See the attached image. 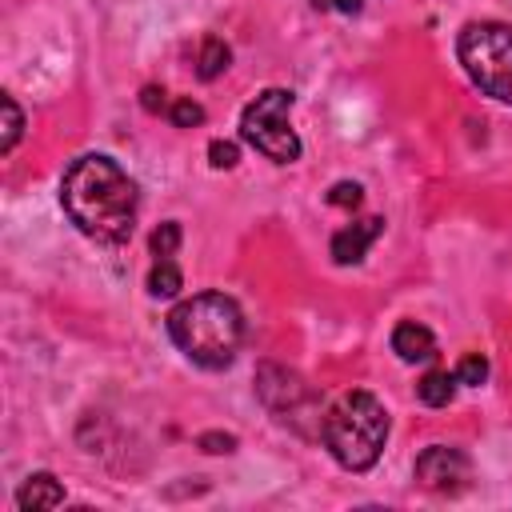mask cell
I'll use <instances>...</instances> for the list:
<instances>
[{
  "label": "cell",
  "mask_w": 512,
  "mask_h": 512,
  "mask_svg": "<svg viewBox=\"0 0 512 512\" xmlns=\"http://www.w3.org/2000/svg\"><path fill=\"white\" fill-rule=\"evenodd\" d=\"M60 204H64L68 220L100 244H124L132 236L136 184L128 180V172L116 160H108L100 152L72 160V168L60 180Z\"/></svg>",
  "instance_id": "cell-1"
},
{
  "label": "cell",
  "mask_w": 512,
  "mask_h": 512,
  "mask_svg": "<svg viewBox=\"0 0 512 512\" xmlns=\"http://www.w3.org/2000/svg\"><path fill=\"white\" fill-rule=\"evenodd\" d=\"M168 336L200 368H228L244 344V312L224 292H200L168 312Z\"/></svg>",
  "instance_id": "cell-2"
},
{
  "label": "cell",
  "mask_w": 512,
  "mask_h": 512,
  "mask_svg": "<svg viewBox=\"0 0 512 512\" xmlns=\"http://www.w3.org/2000/svg\"><path fill=\"white\" fill-rule=\"evenodd\" d=\"M324 448L336 456V464L364 472L380 460L384 440H388V412L372 392H344L328 412H324Z\"/></svg>",
  "instance_id": "cell-3"
},
{
  "label": "cell",
  "mask_w": 512,
  "mask_h": 512,
  "mask_svg": "<svg viewBox=\"0 0 512 512\" xmlns=\"http://www.w3.org/2000/svg\"><path fill=\"white\" fill-rule=\"evenodd\" d=\"M456 56L480 92H488L500 104H512V24H468L456 40Z\"/></svg>",
  "instance_id": "cell-4"
},
{
  "label": "cell",
  "mask_w": 512,
  "mask_h": 512,
  "mask_svg": "<svg viewBox=\"0 0 512 512\" xmlns=\"http://www.w3.org/2000/svg\"><path fill=\"white\" fill-rule=\"evenodd\" d=\"M288 112H292V92L288 88H264L240 116V136L264 152L268 160L276 164H292L300 160V136L292 132L288 124Z\"/></svg>",
  "instance_id": "cell-5"
},
{
  "label": "cell",
  "mask_w": 512,
  "mask_h": 512,
  "mask_svg": "<svg viewBox=\"0 0 512 512\" xmlns=\"http://www.w3.org/2000/svg\"><path fill=\"white\" fill-rule=\"evenodd\" d=\"M256 392L264 400V408L280 420V424H292L300 436H312L324 428V416H320V400L316 392L288 368L280 364H260L256 372Z\"/></svg>",
  "instance_id": "cell-6"
},
{
  "label": "cell",
  "mask_w": 512,
  "mask_h": 512,
  "mask_svg": "<svg viewBox=\"0 0 512 512\" xmlns=\"http://www.w3.org/2000/svg\"><path fill=\"white\" fill-rule=\"evenodd\" d=\"M416 480L432 492H460L468 480V456L448 444H432L416 456Z\"/></svg>",
  "instance_id": "cell-7"
},
{
  "label": "cell",
  "mask_w": 512,
  "mask_h": 512,
  "mask_svg": "<svg viewBox=\"0 0 512 512\" xmlns=\"http://www.w3.org/2000/svg\"><path fill=\"white\" fill-rule=\"evenodd\" d=\"M380 232H384V220H380V216L344 224V228L332 236V260H336V264H360L364 252L372 248V240H376Z\"/></svg>",
  "instance_id": "cell-8"
},
{
  "label": "cell",
  "mask_w": 512,
  "mask_h": 512,
  "mask_svg": "<svg viewBox=\"0 0 512 512\" xmlns=\"http://www.w3.org/2000/svg\"><path fill=\"white\" fill-rule=\"evenodd\" d=\"M392 352H396L404 364L432 360V356H436V336H432V328H424V324H416V320H404V324H396V332H392Z\"/></svg>",
  "instance_id": "cell-9"
},
{
  "label": "cell",
  "mask_w": 512,
  "mask_h": 512,
  "mask_svg": "<svg viewBox=\"0 0 512 512\" xmlns=\"http://www.w3.org/2000/svg\"><path fill=\"white\" fill-rule=\"evenodd\" d=\"M16 504H20V508H56V504H64V488H60L56 476L36 472V476H28L24 488L16 492Z\"/></svg>",
  "instance_id": "cell-10"
},
{
  "label": "cell",
  "mask_w": 512,
  "mask_h": 512,
  "mask_svg": "<svg viewBox=\"0 0 512 512\" xmlns=\"http://www.w3.org/2000/svg\"><path fill=\"white\" fill-rule=\"evenodd\" d=\"M228 60H232L228 44H224L220 36H204V40H200V52H196V76H200V80H216V76L228 68Z\"/></svg>",
  "instance_id": "cell-11"
},
{
  "label": "cell",
  "mask_w": 512,
  "mask_h": 512,
  "mask_svg": "<svg viewBox=\"0 0 512 512\" xmlns=\"http://www.w3.org/2000/svg\"><path fill=\"white\" fill-rule=\"evenodd\" d=\"M416 392H420V400H424V404L444 408V404H452V396H456V376H448V372L432 368V372L416 384Z\"/></svg>",
  "instance_id": "cell-12"
},
{
  "label": "cell",
  "mask_w": 512,
  "mask_h": 512,
  "mask_svg": "<svg viewBox=\"0 0 512 512\" xmlns=\"http://www.w3.org/2000/svg\"><path fill=\"white\" fill-rule=\"evenodd\" d=\"M180 284H184V276H180V268L172 264V256L152 264V272H148V292H152V296H176Z\"/></svg>",
  "instance_id": "cell-13"
},
{
  "label": "cell",
  "mask_w": 512,
  "mask_h": 512,
  "mask_svg": "<svg viewBox=\"0 0 512 512\" xmlns=\"http://www.w3.org/2000/svg\"><path fill=\"white\" fill-rule=\"evenodd\" d=\"M0 108H4V136H0V152H12V148H16V140H20V132H24V116H20V108H16V100H12V96H0Z\"/></svg>",
  "instance_id": "cell-14"
},
{
  "label": "cell",
  "mask_w": 512,
  "mask_h": 512,
  "mask_svg": "<svg viewBox=\"0 0 512 512\" xmlns=\"http://www.w3.org/2000/svg\"><path fill=\"white\" fill-rule=\"evenodd\" d=\"M456 384H484L488 380V360L480 356V352H468V356H460V364H456Z\"/></svg>",
  "instance_id": "cell-15"
},
{
  "label": "cell",
  "mask_w": 512,
  "mask_h": 512,
  "mask_svg": "<svg viewBox=\"0 0 512 512\" xmlns=\"http://www.w3.org/2000/svg\"><path fill=\"white\" fill-rule=\"evenodd\" d=\"M168 120H172L176 128H196V124L204 120V108H200L192 96H180V100L168 104Z\"/></svg>",
  "instance_id": "cell-16"
},
{
  "label": "cell",
  "mask_w": 512,
  "mask_h": 512,
  "mask_svg": "<svg viewBox=\"0 0 512 512\" xmlns=\"http://www.w3.org/2000/svg\"><path fill=\"white\" fill-rule=\"evenodd\" d=\"M176 244H180V224H176V220H168V224H160V228L152 232V252H156V260H168V256L176 252Z\"/></svg>",
  "instance_id": "cell-17"
},
{
  "label": "cell",
  "mask_w": 512,
  "mask_h": 512,
  "mask_svg": "<svg viewBox=\"0 0 512 512\" xmlns=\"http://www.w3.org/2000/svg\"><path fill=\"white\" fill-rule=\"evenodd\" d=\"M360 200H364V188L356 180H340L328 192V204H336V208H360Z\"/></svg>",
  "instance_id": "cell-18"
},
{
  "label": "cell",
  "mask_w": 512,
  "mask_h": 512,
  "mask_svg": "<svg viewBox=\"0 0 512 512\" xmlns=\"http://www.w3.org/2000/svg\"><path fill=\"white\" fill-rule=\"evenodd\" d=\"M208 156H212L216 168H232V164L240 160V148H236L232 140H212V144H208Z\"/></svg>",
  "instance_id": "cell-19"
},
{
  "label": "cell",
  "mask_w": 512,
  "mask_h": 512,
  "mask_svg": "<svg viewBox=\"0 0 512 512\" xmlns=\"http://www.w3.org/2000/svg\"><path fill=\"white\" fill-rule=\"evenodd\" d=\"M140 104H144L148 112H164V108H168L172 100H168V92H164V88H156V84H148V88L140 92Z\"/></svg>",
  "instance_id": "cell-20"
},
{
  "label": "cell",
  "mask_w": 512,
  "mask_h": 512,
  "mask_svg": "<svg viewBox=\"0 0 512 512\" xmlns=\"http://www.w3.org/2000/svg\"><path fill=\"white\" fill-rule=\"evenodd\" d=\"M200 448H204V452H232V448H236V436H224V432H204V436H200Z\"/></svg>",
  "instance_id": "cell-21"
},
{
  "label": "cell",
  "mask_w": 512,
  "mask_h": 512,
  "mask_svg": "<svg viewBox=\"0 0 512 512\" xmlns=\"http://www.w3.org/2000/svg\"><path fill=\"white\" fill-rule=\"evenodd\" d=\"M316 8H336V12H360L364 0H312Z\"/></svg>",
  "instance_id": "cell-22"
}]
</instances>
